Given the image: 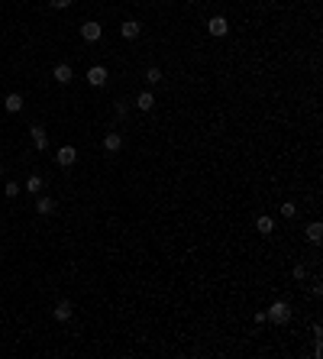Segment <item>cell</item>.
<instances>
[{
    "mask_svg": "<svg viewBox=\"0 0 323 359\" xmlns=\"http://www.w3.org/2000/svg\"><path fill=\"white\" fill-rule=\"evenodd\" d=\"M29 136H32V146H36L39 152H45V149H49V133H45V126L32 123V126H29Z\"/></svg>",
    "mask_w": 323,
    "mask_h": 359,
    "instance_id": "cell-4",
    "label": "cell"
},
{
    "mask_svg": "<svg viewBox=\"0 0 323 359\" xmlns=\"http://www.w3.org/2000/svg\"><path fill=\"white\" fill-rule=\"evenodd\" d=\"M3 110L6 114H19V110H23V94H6L3 98Z\"/></svg>",
    "mask_w": 323,
    "mask_h": 359,
    "instance_id": "cell-10",
    "label": "cell"
},
{
    "mask_svg": "<svg viewBox=\"0 0 323 359\" xmlns=\"http://www.w3.org/2000/svg\"><path fill=\"white\" fill-rule=\"evenodd\" d=\"M307 240H311V243H320V240H323V226H320V220L307 224Z\"/></svg>",
    "mask_w": 323,
    "mask_h": 359,
    "instance_id": "cell-14",
    "label": "cell"
},
{
    "mask_svg": "<svg viewBox=\"0 0 323 359\" xmlns=\"http://www.w3.org/2000/svg\"><path fill=\"white\" fill-rule=\"evenodd\" d=\"M3 194H6V198H16V194H19V184H16V182H6V184H3Z\"/></svg>",
    "mask_w": 323,
    "mask_h": 359,
    "instance_id": "cell-19",
    "label": "cell"
},
{
    "mask_svg": "<svg viewBox=\"0 0 323 359\" xmlns=\"http://www.w3.org/2000/svg\"><path fill=\"white\" fill-rule=\"evenodd\" d=\"M126 114H129V104L120 100V104H116V116H126Z\"/></svg>",
    "mask_w": 323,
    "mask_h": 359,
    "instance_id": "cell-22",
    "label": "cell"
},
{
    "mask_svg": "<svg viewBox=\"0 0 323 359\" xmlns=\"http://www.w3.org/2000/svg\"><path fill=\"white\" fill-rule=\"evenodd\" d=\"M52 78L58 81V84H71V78H74V68L68 65V62H58V65L52 68Z\"/></svg>",
    "mask_w": 323,
    "mask_h": 359,
    "instance_id": "cell-6",
    "label": "cell"
},
{
    "mask_svg": "<svg viewBox=\"0 0 323 359\" xmlns=\"http://www.w3.org/2000/svg\"><path fill=\"white\" fill-rule=\"evenodd\" d=\"M107 78H110V74H107L104 65H91V68H87V84H91V88H104Z\"/></svg>",
    "mask_w": 323,
    "mask_h": 359,
    "instance_id": "cell-5",
    "label": "cell"
},
{
    "mask_svg": "<svg viewBox=\"0 0 323 359\" xmlns=\"http://www.w3.org/2000/svg\"><path fill=\"white\" fill-rule=\"evenodd\" d=\"M71 314H74V308H71V301H68V298L55 301V308H52V317H55V320L65 324V320H71Z\"/></svg>",
    "mask_w": 323,
    "mask_h": 359,
    "instance_id": "cell-7",
    "label": "cell"
},
{
    "mask_svg": "<svg viewBox=\"0 0 323 359\" xmlns=\"http://www.w3.org/2000/svg\"><path fill=\"white\" fill-rule=\"evenodd\" d=\"M146 81H149V84H162V68L159 65L146 68Z\"/></svg>",
    "mask_w": 323,
    "mask_h": 359,
    "instance_id": "cell-17",
    "label": "cell"
},
{
    "mask_svg": "<svg viewBox=\"0 0 323 359\" xmlns=\"http://www.w3.org/2000/svg\"><path fill=\"white\" fill-rule=\"evenodd\" d=\"M52 210H55V198H49V194H45V198H39V201H36V214L49 217Z\"/></svg>",
    "mask_w": 323,
    "mask_h": 359,
    "instance_id": "cell-13",
    "label": "cell"
},
{
    "mask_svg": "<svg viewBox=\"0 0 323 359\" xmlns=\"http://www.w3.org/2000/svg\"><path fill=\"white\" fill-rule=\"evenodd\" d=\"M100 36H104V26H100L97 20H87V23H81V39H84V42H97Z\"/></svg>",
    "mask_w": 323,
    "mask_h": 359,
    "instance_id": "cell-2",
    "label": "cell"
},
{
    "mask_svg": "<svg viewBox=\"0 0 323 359\" xmlns=\"http://www.w3.org/2000/svg\"><path fill=\"white\" fill-rule=\"evenodd\" d=\"M0 178H3V165H0Z\"/></svg>",
    "mask_w": 323,
    "mask_h": 359,
    "instance_id": "cell-24",
    "label": "cell"
},
{
    "mask_svg": "<svg viewBox=\"0 0 323 359\" xmlns=\"http://www.w3.org/2000/svg\"><path fill=\"white\" fill-rule=\"evenodd\" d=\"M252 320H256V324H265L269 317H265V310H256V314H252Z\"/></svg>",
    "mask_w": 323,
    "mask_h": 359,
    "instance_id": "cell-23",
    "label": "cell"
},
{
    "mask_svg": "<svg viewBox=\"0 0 323 359\" xmlns=\"http://www.w3.org/2000/svg\"><path fill=\"white\" fill-rule=\"evenodd\" d=\"M71 4H74V0H52V6H55V10H68Z\"/></svg>",
    "mask_w": 323,
    "mask_h": 359,
    "instance_id": "cell-21",
    "label": "cell"
},
{
    "mask_svg": "<svg viewBox=\"0 0 323 359\" xmlns=\"http://www.w3.org/2000/svg\"><path fill=\"white\" fill-rule=\"evenodd\" d=\"M152 107H155V94L152 91L136 94V110H152Z\"/></svg>",
    "mask_w": 323,
    "mask_h": 359,
    "instance_id": "cell-11",
    "label": "cell"
},
{
    "mask_svg": "<svg viewBox=\"0 0 323 359\" xmlns=\"http://www.w3.org/2000/svg\"><path fill=\"white\" fill-rule=\"evenodd\" d=\"M294 214H298V204H294V201H285V204H281V217H288V220H291Z\"/></svg>",
    "mask_w": 323,
    "mask_h": 359,
    "instance_id": "cell-18",
    "label": "cell"
},
{
    "mask_svg": "<svg viewBox=\"0 0 323 359\" xmlns=\"http://www.w3.org/2000/svg\"><path fill=\"white\" fill-rule=\"evenodd\" d=\"M272 4H275V0H272Z\"/></svg>",
    "mask_w": 323,
    "mask_h": 359,
    "instance_id": "cell-25",
    "label": "cell"
},
{
    "mask_svg": "<svg viewBox=\"0 0 323 359\" xmlns=\"http://www.w3.org/2000/svg\"><path fill=\"white\" fill-rule=\"evenodd\" d=\"M265 317H269L272 324H288L291 320V304H288V301H272V308L265 310Z\"/></svg>",
    "mask_w": 323,
    "mask_h": 359,
    "instance_id": "cell-1",
    "label": "cell"
},
{
    "mask_svg": "<svg viewBox=\"0 0 323 359\" xmlns=\"http://www.w3.org/2000/svg\"><path fill=\"white\" fill-rule=\"evenodd\" d=\"M74 162H78V149L74 146H61L58 152H55V165H61V168H71Z\"/></svg>",
    "mask_w": 323,
    "mask_h": 359,
    "instance_id": "cell-3",
    "label": "cell"
},
{
    "mask_svg": "<svg viewBox=\"0 0 323 359\" xmlns=\"http://www.w3.org/2000/svg\"><path fill=\"white\" fill-rule=\"evenodd\" d=\"M207 32L210 36H226V32H230V23H226V16H210L207 20Z\"/></svg>",
    "mask_w": 323,
    "mask_h": 359,
    "instance_id": "cell-8",
    "label": "cell"
},
{
    "mask_svg": "<svg viewBox=\"0 0 323 359\" xmlns=\"http://www.w3.org/2000/svg\"><path fill=\"white\" fill-rule=\"evenodd\" d=\"M294 278H298V282H304V278H307V268H304V262H298V266H294Z\"/></svg>",
    "mask_w": 323,
    "mask_h": 359,
    "instance_id": "cell-20",
    "label": "cell"
},
{
    "mask_svg": "<svg viewBox=\"0 0 323 359\" xmlns=\"http://www.w3.org/2000/svg\"><path fill=\"white\" fill-rule=\"evenodd\" d=\"M139 32H142V26L136 23V20H126V23L120 26V36H123V39H129V42H133V39H139Z\"/></svg>",
    "mask_w": 323,
    "mask_h": 359,
    "instance_id": "cell-9",
    "label": "cell"
},
{
    "mask_svg": "<svg viewBox=\"0 0 323 359\" xmlns=\"http://www.w3.org/2000/svg\"><path fill=\"white\" fill-rule=\"evenodd\" d=\"M256 230L262 233V236H269V233L275 230V220H272V217H259V220H256Z\"/></svg>",
    "mask_w": 323,
    "mask_h": 359,
    "instance_id": "cell-16",
    "label": "cell"
},
{
    "mask_svg": "<svg viewBox=\"0 0 323 359\" xmlns=\"http://www.w3.org/2000/svg\"><path fill=\"white\" fill-rule=\"evenodd\" d=\"M42 182H45V178H42V175H36V172H32V175L26 178V191H32V194H39V191H42Z\"/></svg>",
    "mask_w": 323,
    "mask_h": 359,
    "instance_id": "cell-15",
    "label": "cell"
},
{
    "mask_svg": "<svg viewBox=\"0 0 323 359\" xmlns=\"http://www.w3.org/2000/svg\"><path fill=\"white\" fill-rule=\"evenodd\" d=\"M104 149H107V152H120V149H123V136L120 133H107L104 136Z\"/></svg>",
    "mask_w": 323,
    "mask_h": 359,
    "instance_id": "cell-12",
    "label": "cell"
}]
</instances>
